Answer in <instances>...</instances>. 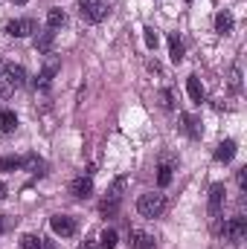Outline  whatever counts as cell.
I'll return each instance as SVG.
<instances>
[{"label":"cell","mask_w":247,"mask_h":249,"mask_svg":"<svg viewBox=\"0 0 247 249\" xmlns=\"http://www.w3.org/2000/svg\"><path fill=\"white\" fill-rule=\"evenodd\" d=\"M0 70H3V61H0Z\"/></svg>","instance_id":"34"},{"label":"cell","mask_w":247,"mask_h":249,"mask_svg":"<svg viewBox=\"0 0 247 249\" xmlns=\"http://www.w3.org/2000/svg\"><path fill=\"white\" fill-rule=\"evenodd\" d=\"M128 241H131V249H154V238L148 232H140V229H131L128 232Z\"/></svg>","instance_id":"10"},{"label":"cell","mask_w":247,"mask_h":249,"mask_svg":"<svg viewBox=\"0 0 247 249\" xmlns=\"http://www.w3.org/2000/svg\"><path fill=\"white\" fill-rule=\"evenodd\" d=\"M224 194H227L224 183H215V186L209 188V206H206V212H209V217H212V220H218V217H221V209H224Z\"/></svg>","instance_id":"5"},{"label":"cell","mask_w":247,"mask_h":249,"mask_svg":"<svg viewBox=\"0 0 247 249\" xmlns=\"http://www.w3.org/2000/svg\"><path fill=\"white\" fill-rule=\"evenodd\" d=\"M160 105H163L166 110H175V93H172L169 87H163V90H160Z\"/></svg>","instance_id":"27"},{"label":"cell","mask_w":247,"mask_h":249,"mask_svg":"<svg viewBox=\"0 0 247 249\" xmlns=\"http://www.w3.org/2000/svg\"><path fill=\"white\" fill-rule=\"evenodd\" d=\"M70 194H73L76 200H87V197L93 194V180H90V177H76V180L70 183Z\"/></svg>","instance_id":"9"},{"label":"cell","mask_w":247,"mask_h":249,"mask_svg":"<svg viewBox=\"0 0 247 249\" xmlns=\"http://www.w3.org/2000/svg\"><path fill=\"white\" fill-rule=\"evenodd\" d=\"M186 93H189V99H192L195 105H201V102L206 99L204 84H201V78H198V75H189V78H186Z\"/></svg>","instance_id":"12"},{"label":"cell","mask_w":247,"mask_h":249,"mask_svg":"<svg viewBox=\"0 0 247 249\" xmlns=\"http://www.w3.org/2000/svg\"><path fill=\"white\" fill-rule=\"evenodd\" d=\"M23 165V157H3L0 160V171H18Z\"/></svg>","instance_id":"25"},{"label":"cell","mask_w":247,"mask_h":249,"mask_svg":"<svg viewBox=\"0 0 247 249\" xmlns=\"http://www.w3.org/2000/svg\"><path fill=\"white\" fill-rule=\"evenodd\" d=\"M79 249H99V244H96V241H84Z\"/></svg>","instance_id":"30"},{"label":"cell","mask_w":247,"mask_h":249,"mask_svg":"<svg viewBox=\"0 0 247 249\" xmlns=\"http://www.w3.org/2000/svg\"><path fill=\"white\" fill-rule=\"evenodd\" d=\"M67 23V15H64V9H50L47 12V29H59Z\"/></svg>","instance_id":"19"},{"label":"cell","mask_w":247,"mask_h":249,"mask_svg":"<svg viewBox=\"0 0 247 249\" xmlns=\"http://www.w3.org/2000/svg\"><path fill=\"white\" fill-rule=\"evenodd\" d=\"M15 127H18L15 110H3V113H0V133H9V130H15Z\"/></svg>","instance_id":"21"},{"label":"cell","mask_w":247,"mask_h":249,"mask_svg":"<svg viewBox=\"0 0 247 249\" xmlns=\"http://www.w3.org/2000/svg\"><path fill=\"white\" fill-rule=\"evenodd\" d=\"M169 58H172L175 64L184 61V44H181L178 35H169Z\"/></svg>","instance_id":"18"},{"label":"cell","mask_w":247,"mask_h":249,"mask_svg":"<svg viewBox=\"0 0 247 249\" xmlns=\"http://www.w3.org/2000/svg\"><path fill=\"white\" fill-rule=\"evenodd\" d=\"M26 84V70L21 64H3L0 70V96H9L12 90H21Z\"/></svg>","instance_id":"1"},{"label":"cell","mask_w":247,"mask_h":249,"mask_svg":"<svg viewBox=\"0 0 247 249\" xmlns=\"http://www.w3.org/2000/svg\"><path fill=\"white\" fill-rule=\"evenodd\" d=\"M137 212L143 214V217H160L163 212H166V197L163 194H157V191H148V194H143L140 200H137Z\"/></svg>","instance_id":"2"},{"label":"cell","mask_w":247,"mask_h":249,"mask_svg":"<svg viewBox=\"0 0 247 249\" xmlns=\"http://www.w3.org/2000/svg\"><path fill=\"white\" fill-rule=\"evenodd\" d=\"M0 235H3V214H0Z\"/></svg>","instance_id":"33"},{"label":"cell","mask_w":247,"mask_h":249,"mask_svg":"<svg viewBox=\"0 0 247 249\" xmlns=\"http://www.w3.org/2000/svg\"><path fill=\"white\" fill-rule=\"evenodd\" d=\"M79 12L87 23H99L108 15V0H79Z\"/></svg>","instance_id":"3"},{"label":"cell","mask_w":247,"mask_h":249,"mask_svg":"<svg viewBox=\"0 0 247 249\" xmlns=\"http://www.w3.org/2000/svg\"><path fill=\"white\" fill-rule=\"evenodd\" d=\"M21 249H53V244L41 235H23L21 238Z\"/></svg>","instance_id":"15"},{"label":"cell","mask_w":247,"mask_h":249,"mask_svg":"<svg viewBox=\"0 0 247 249\" xmlns=\"http://www.w3.org/2000/svg\"><path fill=\"white\" fill-rule=\"evenodd\" d=\"M38 29V23L32 20V18H18V20H9L6 23V32L12 35V38H26V35H32Z\"/></svg>","instance_id":"6"},{"label":"cell","mask_w":247,"mask_h":249,"mask_svg":"<svg viewBox=\"0 0 247 249\" xmlns=\"http://www.w3.org/2000/svg\"><path fill=\"white\" fill-rule=\"evenodd\" d=\"M21 168H26L32 174H44V160H38L35 154H29V157H23V165Z\"/></svg>","instance_id":"22"},{"label":"cell","mask_w":247,"mask_h":249,"mask_svg":"<svg viewBox=\"0 0 247 249\" xmlns=\"http://www.w3.org/2000/svg\"><path fill=\"white\" fill-rule=\"evenodd\" d=\"M236 183H239V188H242V191H247V165L236 171Z\"/></svg>","instance_id":"29"},{"label":"cell","mask_w":247,"mask_h":249,"mask_svg":"<svg viewBox=\"0 0 247 249\" xmlns=\"http://www.w3.org/2000/svg\"><path fill=\"white\" fill-rule=\"evenodd\" d=\"M99 212H102V214H108V217H114V214L120 212V203H117V200H108V197H105V200H102V206H99Z\"/></svg>","instance_id":"28"},{"label":"cell","mask_w":247,"mask_h":249,"mask_svg":"<svg viewBox=\"0 0 247 249\" xmlns=\"http://www.w3.org/2000/svg\"><path fill=\"white\" fill-rule=\"evenodd\" d=\"M15 3H18V6H23V3H29V0H15Z\"/></svg>","instance_id":"32"},{"label":"cell","mask_w":247,"mask_h":249,"mask_svg":"<svg viewBox=\"0 0 247 249\" xmlns=\"http://www.w3.org/2000/svg\"><path fill=\"white\" fill-rule=\"evenodd\" d=\"M117 241H120L117 232H114V229H105V232L99 235V249H114L117 247Z\"/></svg>","instance_id":"23"},{"label":"cell","mask_w":247,"mask_h":249,"mask_svg":"<svg viewBox=\"0 0 247 249\" xmlns=\"http://www.w3.org/2000/svg\"><path fill=\"white\" fill-rule=\"evenodd\" d=\"M50 226H53V232L62 235V238H73V235H76V220L67 217V214H56V217H50Z\"/></svg>","instance_id":"8"},{"label":"cell","mask_w":247,"mask_h":249,"mask_svg":"<svg viewBox=\"0 0 247 249\" xmlns=\"http://www.w3.org/2000/svg\"><path fill=\"white\" fill-rule=\"evenodd\" d=\"M181 122H184V133H186V136H192V139H201V119H198V116L184 113V116H181Z\"/></svg>","instance_id":"14"},{"label":"cell","mask_w":247,"mask_h":249,"mask_svg":"<svg viewBox=\"0 0 247 249\" xmlns=\"http://www.w3.org/2000/svg\"><path fill=\"white\" fill-rule=\"evenodd\" d=\"M186 3H192V0H186Z\"/></svg>","instance_id":"35"},{"label":"cell","mask_w":247,"mask_h":249,"mask_svg":"<svg viewBox=\"0 0 247 249\" xmlns=\"http://www.w3.org/2000/svg\"><path fill=\"white\" fill-rule=\"evenodd\" d=\"M172 171H175V165L172 162H160V168H157V186L166 188L172 183Z\"/></svg>","instance_id":"20"},{"label":"cell","mask_w":247,"mask_h":249,"mask_svg":"<svg viewBox=\"0 0 247 249\" xmlns=\"http://www.w3.org/2000/svg\"><path fill=\"white\" fill-rule=\"evenodd\" d=\"M233 23H236V20H233L230 12H218V15H215V29H218L221 35H230V32H233Z\"/></svg>","instance_id":"16"},{"label":"cell","mask_w":247,"mask_h":249,"mask_svg":"<svg viewBox=\"0 0 247 249\" xmlns=\"http://www.w3.org/2000/svg\"><path fill=\"white\" fill-rule=\"evenodd\" d=\"M125 188H128V180H125V177H117V180L108 186V200H117V203H123Z\"/></svg>","instance_id":"17"},{"label":"cell","mask_w":247,"mask_h":249,"mask_svg":"<svg viewBox=\"0 0 247 249\" xmlns=\"http://www.w3.org/2000/svg\"><path fill=\"white\" fill-rule=\"evenodd\" d=\"M143 38H145V47H148V50H157V44H160V35H157L151 26H145V29H143Z\"/></svg>","instance_id":"26"},{"label":"cell","mask_w":247,"mask_h":249,"mask_svg":"<svg viewBox=\"0 0 247 249\" xmlns=\"http://www.w3.org/2000/svg\"><path fill=\"white\" fill-rule=\"evenodd\" d=\"M230 90L233 93H242V67L239 64L230 67Z\"/></svg>","instance_id":"24"},{"label":"cell","mask_w":247,"mask_h":249,"mask_svg":"<svg viewBox=\"0 0 247 249\" xmlns=\"http://www.w3.org/2000/svg\"><path fill=\"white\" fill-rule=\"evenodd\" d=\"M53 44H56V29H47L35 38V53L38 55H50L53 53Z\"/></svg>","instance_id":"11"},{"label":"cell","mask_w":247,"mask_h":249,"mask_svg":"<svg viewBox=\"0 0 247 249\" xmlns=\"http://www.w3.org/2000/svg\"><path fill=\"white\" fill-rule=\"evenodd\" d=\"M236 151H239L236 142H233V139H224V142L215 148V160H218V162H230V160L236 157Z\"/></svg>","instance_id":"13"},{"label":"cell","mask_w":247,"mask_h":249,"mask_svg":"<svg viewBox=\"0 0 247 249\" xmlns=\"http://www.w3.org/2000/svg\"><path fill=\"white\" fill-rule=\"evenodd\" d=\"M221 235L227 238V241H233V244H242L247 235V217L245 214H236V217H230L224 226H221Z\"/></svg>","instance_id":"4"},{"label":"cell","mask_w":247,"mask_h":249,"mask_svg":"<svg viewBox=\"0 0 247 249\" xmlns=\"http://www.w3.org/2000/svg\"><path fill=\"white\" fill-rule=\"evenodd\" d=\"M56 72H59V58H53V61L38 72V78H35V90H38V93H47L50 84H53V78H56Z\"/></svg>","instance_id":"7"},{"label":"cell","mask_w":247,"mask_h":249,"mask_svg":"<svg viewBox=\"0 0 247 249\" xmlns=\"http://www.w3.org/2000/svg\"><path fill=\"white\" fill-rule=\"evenodd\" d=\"M3 197H6V186H3V183H0V200H3Z\"/></svg>","instance_id":"31"}]
</instances>
